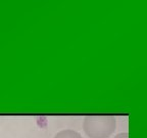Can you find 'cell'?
<instances>
[{"label": "cell", "mask_w": 147, "mask_h": 138, "mask_svg": "<svg viewBox=\"0 0 147 138\" xmlns=\"http://www.w3.org/2000/svg\"><path fill=\"white\" fill-rule=\"evenodd\" d=\"M83 128L91 138H107L115 130V118L113 116H87Z\"/></svg>", "instance_id": "1"}, {"label": "cell", "mask_w": 147, "mask_h": 138, "mask_svg": "<svg viewBox=\"0 0 147 138\" xmlns=\"http://www.w3.org/2000/svg\"><path fill=\"white\" fill-rule=\"evenodd\" d=\"M54 138H83L78 132L74 130H62L58 132Z\"/></svg>", "instance_id": "2"}, {"label": "cell", "mask_w": 147, "mask_h": 138, "mask_svg": "<svg viewBox=\"0 0 147 138\" xmlns=\"http://www.w3.org/2000/svg\"><path fill=\"white\" fill-rule=\"evenodd\" d=\"M115 138H129V134L128 133H119V134H117Z\"/></svg>", "instance_id": "3"}]
</instances>
